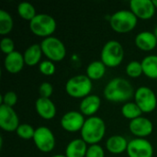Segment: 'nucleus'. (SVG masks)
<instances>
[{"label":"nucleus","instance_id":"nucleus-1","mask_svg":"<svg viewBox=\"0 0 157 157\" xmlns=\"http://www.w3.org/2000/svg\"><path fill=\"white\" fill-rule=\"evenodd\" d=\"M103 94L105 98L109 101L127 103L131 98H134L135 91L129 80L123 77H115L106 85Z\"/></svg>","mask_w":157,"mask_h":157},{"label":"nucleus","instance_id":"nucleus-2","mask_svg":"<svg viewBox=\"0 0 157 157\" xmlns=\"http://www.w3.org/2000/svg\"><path fill=\"white\" fill-rule=\"evenodd\" d=\"M81 138L89 145L98 144L106 133L105 121L98 116L88 117L82 128Z\"/></svg>","mask_w":157,"mask_h":157},{"label":"nucleus","instance_id":"nucleus-3","mask_svg":"<svg viewBox=\"0 0 157 157\" xmlns=\"http://www.w3.org/2000/svg\"><path fill=\"white\" fill-rule=\"evenodd\" d=\"M138 17L128 9L118 10L110 16L109 25L118 33H127L132 31L137 25Z\"/></svg>","mask_w":157,"mask_h":157},{"label":"nucleus","instance_id":"nucleus-4","mask_svg":"<svg viewBox=\"0 0 157 157\" xmlns=\"http://www.w3.org/2000/svg\"><path fill=\"white\" fill-rule=\"evenodd\" d=\"M92 80L86 75H77L70 79L65 84L66 93L74 98H84L90 95L92 91Z\"/></svg>","mask_w":157,"mask_h":157},{"label":"nucleus","instance_id":"nucleus-5","mask_svg":"<svg viewBox=\"0 0 157 157\" xmlns=\"http://www.w3.org/2000/svg\"><path fill=\"white\" fill-rule=\"evenodd\" d=\"M124 58V49L121 43L115 40L107 41L100 53L101 62L107 67H117L119 66Z\"/></svg>","mask_w":157,"mask_h":157},{"label":"nucleus","instance_id":"nucleus-6","mask_svg":"<svg viewBox=\"0 0 157 157\" xmlns=\"http://www.w3.org/2000/svg\"><path fill=\"white\" fill-rule=\"evenodd\" d=\"M56 21L49 14L40 13L29 21V29L35 35L39 37L48 38L56 29Z\"/></svg>","mask_w":157,"mask_h":157},{"label":"nucleus","instance_id":"nucleus-7","mask_svg":"<svg viewBox=\"0 0 157 157\" xmlns=\"http://www.w3.org/2000/svg\"><path fill=\"white\" fill-rule=\"evenodd\" d=\"M43 54L52 62L63 61L66 55V48L63 42L56 37L44 38L40 42Z\"/></svg>","mask_w":157,"mask_h":157},{"label":"nucleus","instance_id":"nucleus-8","mask_svg":"<svg viewBox=\"0 0 157 157\" xmlns=\"http://www.w3.org/2000/svg\"><path fill=\"white\" fill-rule=\"evenodd\" d=\"M134 102L139 106L143 112L150 113L156 109V95L152 88L144 86H140L135 90Z\"/></svg>","mask_w":157,"mask_h":157},{"label":"nucleus","instance_id":"nucleus-9","mask_svg":"<svg viewBox=\"0 0 157 157\" xmlns=\"http://www.w3.org/2000/svg\"><path fill=\"white\" fill-rule=\"evenodd\" d=\"M33 142L36 147L42 153H50L55 147V137L48 127L40 126L35 129Z\"/></svg>","mask_w":157,"mask_h":157},{"label":"nucleus","instance_id":"nucleus-10","mask_svg":"<svg viewBox=\"0 0 157 157\" xmlns=\"http://www.w3.org/2000/svg\"><path fill=\"white\" fill-rule=\"evenodd\" d=\"M126 152L129 157H153L154 147L145 138H134L129 142Z\"/></svg>","mask_w":157,"mask_h":157},{"label":"nucleus","instance_id":"nucleus-11","mask_svg":"<svg viewBox=\"0 0 157 157\" xmlns=\"http://www.w3.org/2000/svg\"><path fill=\"white\" fill-rule=\"evenodd\" d=\"M19 119L13 108L4 104L0 106V127L2 130L12 132L17 131L19 126Z\"/></svg>","mask_w":157,"mask_h":157},{"label":"nucleus","instance_id":"nucleus-12","mask_svg":"<svg viewBox=\"0 0 157 157\" xmlns=\"http://www.w3.org/2000/svg\"><path fill=\"white\" fill-rule=\"evenodd\" d=\"M156 7L153 0H131L130 10L141 19H150L155 16Z\"/></svg>","mask_w":157,"mask_h":157},{"label":"nucleus","instance_id":"nucleus-13","mask_svg":"<svg viewBox=\"0 0 157 157\" xmlns=\"http://www.w3.org/2000/svg\"><path fill=\"white\" fill-rule=\"evenodd\" d=\"M84 115L80 111L71 110L64 113L61 119V126L69 132H75L81 131L85 124Z\"/></svg>","mask_w":157,"mask_h":157},{"label":"nucleus","instance_id":"nucleus-14","mask_svg":"<svg viewBox=\"0 0 157 157\" xmlns=\"http://www.w3.org/2000/svg\"><path fill=\"white\" fill-rule=\"evenodd\" d=\"M129 129L137 138H145L153 132L154 125L149 119L141 116L130 121Z\"/></svg>","mask_w":157,"mask_h":157},{"label":"nucleus","instance_id":"nucleus-15","mask_svg":"<svg viewBox=\"0 0 157 157\" xmlns=\"http://www.w3.org/2000/svg\"><path fill=\"white\" fill-rule=\"evenodd\" d=\"M35 109L43 120H52L56 115V107L51 98H39L35 102Z\"/></svg>","mask_w":157,"mask_h":157},{"label":"nucleus","instance_id":"nucleus-16","mask_svg":"<svg viewBox=\"0 0 157 157\" xmlns=\"http://www.w3.org/2000/svg\"><path fill=\"white\" fill-rule=\"evenodd\" d=\"M101 105V99L98 95L90 94L87 97L84 98L80 103L79 109L80 112L85 116L92 117L99 109Z\"/></svg>","mask_w":157,"mask_h":157},{"label":"nucleus","instance_id":"nucleus-17","mask_svg":"<svg viewBox=\"0 0 157 157\" xmlns=\"http://www.w3.org/2000/svg\"><path fill=\"white\" fill-rule=\"evenodd\" d=\"M25 64L24 56L17 51L13 52L10 54L6 55L4 61L5 69L10 74H17L19 73Z\"/></svg>","mask_w":157,"mask_h":157},{"label":"nucleus","instance_id":"nucleus-18","mask_svg":"<svg viewBox=\"0 0 157 157\" xmlns=\"http://www.w3.org/2000/svg\"><path fill=\"white\" fill-rule=\"evenodd\" d=\"M135 45L142 51H152L156 47L157 38L152 31H141L135 37Z\"/></svg>","mask_w":157,"mask_h":157},{"label":"nucleus","instance_id":"nucleus-19","mask_svg":"<svg viewBox=\"0 0 157 157\" xmlns=\"http://www.w3.org/2000/svg\"><path fill=\"white\" fill-rule=\"evenodd\" d=\"M87 149V144L82 138H77L67 144L64 155L66 157H86Z\"/></svg>","mask_w":157,"mask_h":157},{"label":"nucleus","instance_id":"nucleus-20","mask_svg":"<svg viewBox=\"0 0 157 157\" xmlns=\"http://www.w3.org/2000/svg\"><path fill=\"white\" fill-rule=\"evenodd\" d=\"M129 142L125 137L121 135H113L110 136L106 142L107 150L114 155H120L127 151Z\"/></svg>","mask_w":157,"mask_h":157},{"label":"nucleus","instance_id":"nucleus-21","mask_svg":"<svg viewBox=\"0 0 157 157\" xmlns=\"http://www.w3.org/2000/svg\"><path fill=\"white\" fill-rule=\"evenodd\" d=\"M42 54L43 52H42L40 44H37V43L31 44L26 49V51L23 53L25 63L29 66L36 65L37 63L40 62Z\"/></svg>","mask_w":157,"mask_h":157},{"label":"nucleus","instance_id":"nucleus-22","mask_svg":"<svg viewBox=\"0 0 157 157\" xmlns=\"http://www.w3.org/2000/svg\"><path fill=\"white\" fill-rule=\"evenodd\" d=\"M142 66L144 74L152 79L157 78V55L150 54L142 60Z\"/></svg>","mask_w":157,"mask_h":157},{"label":"nucleus","instance_id":"nucleus-23","mask_svg":"<svg viewBox=\"0 0 157 157\" xmlns=\"http://www.w3.org/2000/svg\"><path fill=\"white\" fill-rule=\"evenodd\" d=\"M106 65L100 61H93L91 62L86 70V75L91 80H98L102 78L106 73Z\"/></svg>","mask_w":157,"mask_h":157},{"label":"nucleus","instance_id":"nucleus-24","mask_svg":"<svg viewBox=\"0 0 157 157\" xmlns=\"http://www.w3.org/2000/svg\"><path fill=\"white\" fill-rule=\"evenodd\" d=\"M143 111L135 102H127L121 107V114L126 119L132 121L142 116Z\"/></svg>","mask_w":157,"mask_h":157},{"label":"nucleus","instance_id":"nucleus-25","mask_svg":"<svg viewBox=\"0 0 157 157\" xmlns=\"http://www.w3.org/2000/svg\"><path fill=\"white\" fill-rule=\"evenodd\" d=\"M17 13L22 18L29 21L32 20L37 15L36 8L29 2H20L17 6Z\"/></svg>","mask_w":157,"mask_h":157},{"label":"nucleus","instance_id":"nucleus-26","mask_svg":"<svg viewBox=\"0 0 157 157\" xmlns=\"http://www.w3.org/2000/svg\"><path fill=\"white\" fill-rule=\"evenodd\" d=\"M13 26L14 22L11 15L4 9L0 10V34H8L13 29Z\"/></svg>","mask_w":157,"mask_h":157},{"label":"nucleus","instance_id":"nucleus-27","mask_svg":"<svg viewBox=\"0 0 157 157\" xmlns=\"http://www.w3.org/2000/svg\"><path fill=\"white\" fill-rule=\"evenodd\" d=\"M18 137L24 140H29L33 139L34 133H35V129L28 123H22L18 126V128L16 131Z\"/></svg>","mask_w":157,"mask_h":157},{"label":"nucleus","instance_id":"nucleus-28","mask_svg":"<svg viewBox=\"0 0 157 157\" xmlns=\"http://www.w3.org/2000/svg\"><path fill=\"white\" fill-rule=\"evenodd\" d=\"M126 74L132 78H136V77L141 76L144 74L142 63L138 62V61L130 62L126 66Z\"/></svg>","mask_w":157,"mask_h":157},{"label":"nucleus","instance_id":"nucleus-29","mask_svg":"<svg viewBox=\"0 0 157 157\" xmlns=\"http://www.w3.org/2000/svg\"><path fill=\"white\" fill-rule=\"evenodd\" d=\"M39 70H40V72L42 75H47V76H50V75H54L56 68H55L54 63L52 61L44 60V61H42V62L40 63V64H39Z\"/></svg>","mask_w":157,"mask_h":157},{"label":"nucleus","instance_id":"nucleus-30","mask_svg":"<svg viewBox=\"0 0 157 157\" xmlns=\"http://www.w3.org/2000/svg\"><path fill=\"white\" fill-rule=\"evenodd\" d=\"M0 47L1 51L6 54H10L13 52H15V42L11 38L4 37L0 41Z\"/></svg>","mask_w":157,"mask_h":157},{"label":"nucleus","instance_id":"nucleus-31","mask_svg":"<svg viewBox=\"0 0 157 157\" xmlns=\"http://www.w3.org/2000/svg\"><path fill=\"white\" fill-rule=\"evenodd\" d=\"M17 102V95L14 91H7L3 95L2 98V104L13 108Z\"/></svg>","mask_w":157,"mask_h":157},{"label":"nucleus","instance_id":"nucleus-32","mask_svg":"<svg viewBox=\"0 0 157 157\" xmlns=\"http://www.w3.org/2000/svg\"><path fill=\"white\" fill-rule=\"evenodd\" d=\"M86 157H105L104 149L99 144L89 145Z\"/></svg>","mask_w":157,"mask_h":157},{"label":"nucleus","instance_id":"nucleus-33","mask_svg":"<svg viewBox=\"0 0 157 157\" xmlns=\"http://www.w3.org/2000/svg\"><path fill=\"white\" fill-rule=\"evenodd\" d=\"M53 93V86L49 82H43L39 87V94L40 98H50Z\"/></svg>","mask_w":157,"mask_h":157},{"label":"nucleus","instance_id":"nucleus-34","mask_svg":"<svg viewBox=\"0 0 157 157\" xmlns=\"http://www.w3.org/2000/svg\"><path fill=\"white\" fill-rule=\"evenodd\" d=\"M52 157H66L65 155H52Z\"/></svg>","mask_w":157,"mask_h":157},{"label":"nucleus","instance_id":"nucleus-35","mask_svg":"<svg viewBox=\"0 0 157 157\" xmlns=\"http://www.w3.org/2000/svg\"><path fill=\"white\" fill-rule=\"evenodd\" d=\"M154 33H155V37L157 38V25L155 26V29H154Z\"/></svg>","mask_w":157,"mask_h":157},{"label":"nucleus","instance_id":"nucleus-36","mask_svg":"<svg viewBox=\"0 0 157 157\" xmlns=\"http://www.w3.org/2000/svg\"><path fill=\"white\" fill-rule=\"evenodd\" d=\"M153 2H154V4H155V6L157 8V0H153Z\"/></svg>","mask_w":157,"mask_h":157}]
</instances>
